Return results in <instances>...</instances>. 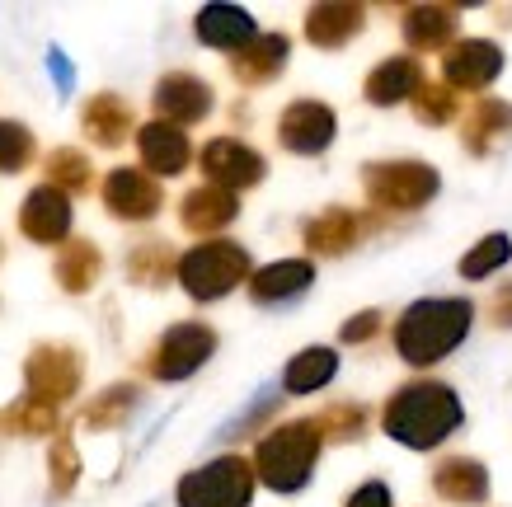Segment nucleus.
<instances>
[{
    "mask_svg": "<svg viewBox=\"0 0 512 507\" xmlns=\"http://www.w3.org/2000/svg\"><path fill=\"white\" fill-rule=\"evenodd\" d=\"M466 423L461 395L447 381H404L381 409V428L409 451H433Z\"/></svg>",
    "mask_w": 512,
    "mask_h": 507,
    "instance_id": "nucleus-1",
    "label": "nucleus"
},
{
    "mask_svg": "<svg viewBox=\"0 0 512 507\" xmlns=\"http://www.w3.org/2000/svg\"><path fill=\"white\" fill-rule=\"evenodd\" d=\"M376 329H381V310H357V315H348V320L339 324V338L343 343H372Z\"/></svg>",
    "mask_w": 512,
    "mask_h": 507,
    "instance_id": "nucleus-39",
    "label": "nucleus"
},
{
    "mask_svg": "<svg viewBox=\"0 0 512 507\" xmlns=\"http://www.w3.org/2000/svg\"><path fill=\"white\" fill-rule=\"evenodd\" d=\"M287 57H292V43L287 33H259L254 43H245L231 57V76L240 85H268L287 71Z\"/></svg>",
    "mask_w": 512,
    "mask_h": 507,
    "instance_id": "nucleus-23",
    "label": "nucleus"
},
{
    "mask_svg": "<svg viewBox=\"0 0 512 507\" xmlns=\"http://www.w3.org/2000/svg\"><path fill=\"white\" fill-rule=\"evenodd\" d=\"M409 108H414V118L423 127H442L456 118V94L442 80H423L419 90H414V99H409Z\"/></svg>",
    "mask_w": 512,
    "mask_h": 507,
    "instance_id": "nucleus-36",
    "label": "nucleus"
},
{
    "mask_svg": "<svg viewBox=\"0 0 512 507\" xmlns=\"http://www.w3.org/2000/svg\"><path fill=\"white\" fill-rule=\"evenodd\" d=\"M174 277H179V287H184L193 301H202V306H207V301H221V296H231L249 277V249L235 245V240H202V245H193L188 254H179Z\"/></svg>",
    "mask_w": 512,
    "mask_h": 507,
    "instance_id": "nucleus-4",
    "label": "nucleus"
},
{
    "mask_svg": "<svg viewBox=\"0 0 512 507\" xmlns=\"http://www.w3.org/2000/svg\"><path fill=\"white\" fill-rule=\"evenodd\" d=\"M47 71H52V85H57V94H71V90H76V66H71V57H66L62 47H47Z\"/></svg>",
    "mask_w": 512,
    "mask_h": 507,
    "instance_id": "nucleus-40",
    "label": "nucleus"
},
{
    "mask_svg": "<svg viewBox=\"0 0 512 507\" xmlns=\"http://www.w3.org/2000/svg\"><path fill=\"white\" fill-rule=\"evenodd\" d=\"M470 324H475V306L466 296H423L414 306H404L395 320V353L409 367H433L447 353H456L466 343Z\"/></svg>",
    "mask_w": 512,
    "mask_h": 507,
    "instance_id": "nucleus-2",
    "label": "nucleus"
},
{
    "mask_svg": "<svg viewBox=\"0 0 512 507\" xmlns=\"http://www.w3.org/2000/svg\"><path fill=\"white\" fill-rule=\"evenodd\" d=\"M57 287L71 296H85L99 282V273H104V254H99V245L94 240H71V245L57 254Z\"/></svg>",
    "mask_w": 512,
    "mask_h": 507,
    "instance_id": "nucleus-28",
    "label": "nucleus"
},
{
    "mask_svg": "<svg viewBox=\"0 0 512 507\" xmlns=\"http://www.w3.org/2000/svg\"><path fill=\"white\" fill-rule=\"evenodd\" d=\"M80 127H85V137L94 146H109L113 151V146H123L132 137V108L118 94H94L85 104V113H80Z\"/></svg>",
    "mask_w": 512,
    "mask_h": 507,
    "instance_id": "nucleus-26",
    "label": "nucleus"
},
{
    "mask_svg": "<svg viewBox=\"0 0 512 507\" xmlns=\"http://www.w3.org/2000/svg\"><path fill=\"white\" fill-rule=\"evenodd\" d=\"M339 137V118H334V108L320 104V99H292V104L282 108L278 118V141L282 151L292 155H325Z\"/></svg>",
    "mask_w": 512,
    "mask_h": 507,
    "instance_id": "nucleus-10",
    "label": "nucleus"
},
{
    "mask_svg": "<svg viewBox=\"0 0 512 507\" xmlns=\"http://www.w3.org/2000/svg\"><path fill=\"white\" fill-rule=\"evenodd\" d=\"M137 151H141V169H146L151 179H156V174L174 179V174H184L188 160H193L188 137L179 132V127L160 123V118H151L146 127H137Z\"/></svg>",
    "mask_w": 512,
    "mask_h": 507,
    "instance_id": "nucleus-16",
    "label": "nucleus"
},
{
    "mask_svg": "<svg viewBox=\"0 0 512 507\" xmlns=\"http://www.w3.org/2000/svg\"><path fill=\"white\" fill-rule=\"evenodd\" d=\"M33 155H38V146H33L29 127L0 118V174H19V169H29Z\"/></svg>",
    "mask_w": 512,
    "mask_h": 507,
    "instance_id": "nucleus-37",
    "label": "nucleus"
},
{
    "mask_svg": "<svg viewBox=\"0 0 512 507\" xmlns=\"http://www.w3.org/2000/svg\"><path fill=\"white\" fill-rule=\"evenodd\" d=\"M362 235H367V221L357 212H348V207H325L320 216H311V221L301 226V245L311 249V254L334 259V254H348Z\"/></svg>",
    "mask_w": 512,
    "mask_h": 507,
    "instance_id": "nucleus-19",
    "label": "nucleus"
},
{
    "mask_svg": "<svg viewBox=\"0 0 512 507\" xmlns=\"http://www.w3.org/2000/svg\"><path fill=\"white\" fill-rule=\"evenodd\" d=\"M367 423H372V414H367V404H357V400L329 404L325 414L315 418V428H320L325 442H357L367 432Z\"/></svg>",
    "mask_w": 512,
    "mask_h": 507,
    "instance_id": "nucleus-34",
    "label": "nucleus"
},
{
    "mask_svg": "<svg viewBox=\"0 0 512 507\" xmlns=\"http://www.w3.org/2000/svg\"><path fill=\"white\" fill-rule=\"evenodd\" d=\"M193 29H198V43L217 47V52H231V57L245 43H254V38H259L254 15H249V10H240V5H202L198 19H193Z\"/></svg>",
    "mask_w": 512,
    "mask_h": 507,
    "instance_id": "nucleus-22",
    "label": "nucleus"
},
{
    "mask_svg": "<svg viewBox=\"0 0 512 507\" xmlns=\"http://www.w3.org/2000/svg\"><path fill=\"white\" fill-rule=\"evenodd\" d=\"M19 231L29 235L33 245H62L71 235V198L57 188L38 184L19 207Z\"/></svg>",
    "mask_w": 512,
    "mask_h": 507,
    "instance_id": "nucleus-14",
    "label": "nucleus"
},
{
    "mask_svg": "<svg viewBox=\"0 0 512 507\" xmlns=\"http://www.w3.org/2000/svg\"><path fill=\"white\" fill-rule=\"evenodd\" d=\"M362 29H367V5H353V0H325L306 10V43L325 52L348 47Z\"/></svg>",
    "mask_w": 512,
    "mask_h": 507,
    "instance_id": "nucleus-15",
    "label": "nucleus"
},
{
    "mask_svg": "<svg viewBox=\"0 0 512 507\" xmlns=\"http://www.w3.org/2000/svg\"><path fill=\"white\" fill-rule=\"evenodd\" d=\"M254 489H259V479H254V465L245 456H217V461L198 465V470H188L179 479V507H249L254 503Z\"/></svg>",
    "mask_w": 512,
    "mask_h": 507,
    "instance_id": "nucleus-6",
    "label": "nucleus"
},
{
    "mask_svg": "<svg viewBox=\"0 0 512 507\" xmlns=\"http://www.w3.org/2000/svg\"><path fill=\"white\" fill-rule=\"evenodd\" d=\"M489 320H494L498 329H512V282L494 292V301H489Z\"/></svg>",
    "mask_w": 512,
    "mask_h": 507,
    "instance_id": "nucleus-42",
    "label": "nucleus"
},
{
    "mask_svg": "<svg viewBox=\"0 0 512 507\" xmlns=\"http://www.w3.org/2000/svg\"><path fill=\"white\" fill-rule=\"evenodd\" d=\"M0 428L15 432V437H47V432H57V409L24 395V400H15L0 414Z\"/></svg>",
    "mask_w": 512,
    "mask_h": 507,
    "instance_id": "nucleus-33",
    "label": "nucleus"
},
{
    "mask_svg": "<svg viewBox=\"0 0 512 507\" xmlns=\"http://www.w3.org/2000/svg\"><path fill=\"white\" fill-rule=\"evenodd\" d=\"M442 174L423 160H372L362 169V193L376 212H419L437 198Z\"/></svg>",
    "mask_w": 512,
    "mask_h": 507,
    "instance_id": "nucleus-5",
    "label": "nucleus"
},
{
    "mask_svg": "<svg viewBox=\"0 0 512 507\" xmlns=\"http://www.w3.org/2000/svg\"><path fill=\"white\" fill-rule=\"evenodd\" d=\"M278 385H264V390H259V395H254V404H249V409H240V414L235 418H226V423H221L217 428V442H240V437H254V432L264 428L268 418L278 414Z\"/></svg>",
    "mask_w": 512,
    "mask_h": 507,
    "instance_id": "nucleus-32",
    "label": "nucleus"
},
{
    "mask_svg": "<svg viewBox=\"0 0 512 507\" xmlns=\"http://www.w3.org/2000/svg\"><path fill=\"white\" fill-rule=\"evenodd\" d=\"M104 207H109V216H118V221H151V216L165 207V193H160V184L146 174V169H132V165H118L104 174Z\"/></svg>",
    "mask_w": 512,
    "mask_h": 507,
    "instance_id": "nucleus-13",
    "label": "nucleus"
},
{
    "mask_svg": "<svg viewBox=\"0 0 512 507\" xmlns=\"http://www.w3.org/2000/svg\"><path fill=\"white\" fill-rule=\"evenodd\" d=\"M43 174H47V188H57V193H90L94 184V169L90 160L76 151V146H57V151L43 160Z\"/></svg>",
    "mask_w": 512,
    "mask_h": 507,
    "instance_id": "nucleus-30",
    "label": "nucleus"
},
{
    "mask_svg": "<svg viewBox=\"0 0 512 507\" xmlns=\"http://www.w3.org/2000/svg\"><path fill=\"white\" fill-rule=\"evenodd\" d=\"M400 29H404V43H409V57L414 52H442V47H451L456 29H461V10L456 5H409Z\"/></svg>",
    "mask_w": 512,
    "mask_h": 507,
    "instance_id": "nucleus-21",
    "label": "nucleus"
},
{
    "mask_svg": "<svg viewBox=\"0 0 512 507\" xmlns=\"http://www.w3.org/2000/svg\"><path fill=\"white\" fill-rule=\"evenodd\" d=\"M235 216H240V198L226 193V188H212V184L193 188V193H184V202H179V221H184V231H193V235L226 231Z\"/></svg>",
    "mask_w": 512,
    "mask_h": 507,
    "instance_id": "nucleus-24",
    "label": "nucleus"
},
{
    "mask_svg": "<svg viewBox=\"0 0 512 507\" xmlns=\"http://www.w3.org/2000/svg\"><path fill=\"white\" fill-rule=\"evenodd\" d=\"M419 85H423V62L409 57V52H400V57H381V62L372 66L362 94H367L372 108H395V104H409Z\"/></svg>",
    "mask_w": 512,
    "mask_h": 507,
    "instance_id": "nucleus-17",
    "label": "nucleus"
},
{
    "mask_svg": "<svg viewBox=\"0 0 512 507\" xmlns=\"http://www.w3.org/2000/svg\"><path fill=\"white\" fill-rule=\"evenodd\" d=\"M174 245H165V240H146V245H137L132 254H127V277L137 282V287H165L174 277Z\"/></svg>",
    "mask_w": 512,
    "mask_h": 507,
    "instance_id": "nucleus-31",
    "label": "nucleus"
},
{
    "mask_svg": "<svg viewBox=\"0 0 512 507\" xmlns=\"http://www.w3.org/2000/svg\"><path fill=\"white\" fill-rule=\"evenodd\" d=\"M498 76H503V47L489 43V38H461V43H451L447 57H442V85H447L451 94L456 90L480 94V90H489Z\"/></svg>",
    "mask_w": 512,
    "mask_h": 507,
    "instance_id": "nucleus-11",
    "label": "nucleus"
},
{
    "mask_svg": "<svg viewBox=\"0 0 512 507\" xmlns=\"http://www.w3.org/2000/svg\"><path fill=\"white\" fill-rule=\"evenodd\" d=\"M339 376V353L334 348H301L282 371V390L287 395H315Z\"/></svg>",
    "mask_w": 512,
    "mask_h": 507,
    "instance_id": "nucleus-27",
    "label": "nucleus"
},
{
    "mask_svg": "<svg viewBox=\"0 0 512 507\" xmlns=\"http://www.w3.org/2000/svg\"><path fill=\"white\" fill-rule=\"evenodd\" d=\"M311 282H315L311 259H278L259 268V273H249V296H254V306H287V301L311 292Z\"/></svg>",
    "mask_w": 512,
    "mask_h": 507,
    "instance_id": "nucleus-18",
    "label": "nucleus"
},
{
    "mask_svg": "<svg viewBox=\"0 0 512 507\" xmlns=\"http://www.w3.org/2000/svg\"><path fill=\"white\" fill-rule=\"evenodd\" d=\"M151 104H156V118L170 127H193L202 123L207 113H212V104H217V94H212V85L198 76H188V71H170V76L156 80V94H151Z\"/></svg>",
    "mask_w": 512,
    "mask_h": 507,
    "instance_id": "nucleus-12",
    "label": "nucleus"
},
{
    "mask_svg": "<svg viewBox=\"0 0 512 507\" xmlns=\"http://www.w3.org/2000/svg\"><path fill=\"white\" fill-rule=\"evenodd\" d=\"M512 132V104L508 99H475L470 104V118L461 123V146L466 155H489L498 137Z\"/></svg>",
    "mask_w": 512,
    "mask_h": 507,
    "instance_id": "nucleus-25",
    "label": "nucleus"
},
{
    "mask_svg": "<svg viewBox=\"0 0 512 507\" xmlns=\"http://www.w3.org/2000/svg\"><path fill=\"white\" fill-rule=\"evenodd\" d=\"M47 470H52V498H66V493L76 489L80 456H76V442H71L66 432H57V442L47 451Z\"/></svg>",
    "mask_w": 512,
    "mask_h": 507,
    "instance_id": "nucleus-38",
    "label": "nucleus"
},
{
    "mask_svg": "<svg viewBox=\"0 0 512 507\" xmlns=\"http://www.w3.org/2000/svg\"><path fill=\"white\" fill-rule=\"evenodd\" d=\"M320 428H315V418H292V423H278V428H268L254 446V479L273 493H301L311 484V470L320 461Z\"/></svg>",
    "mask_w": 512,
    "mask_h": 507,
    "instance_id": "nucleus-3",
    "label": "nucleus"
},
{
    "mask_svg": "<svg viewBox=\"0 0 512 507\" xmlns=\"http://www.w3.org/2000/svg\"><path fill=\"white\" fill-rule=\"evenodd\" d=\"M343 507H395V503H390V489L381 484V479H367L362 489L348 493V503Z\"/></svg>",
    "mask_w": 512,
    "mask_h": 507,
    "instance_id": "nucleus-41",
    "label": "nucleus"
},
{
    "mask_svg": "<svg viewBox=\"0 0 512 507\" xmlns=\"http://www.w3.org/2000/svg\"><path fill=\"white\" fill-rule=\"evenodd\" d=\"M80 376H85V357L71 343H38L24 362V385L29 400H43L52 409H62L66 400H76Z\"/></svg>",
    "mask_w": 512,
    "mask_h": 507,
    "instance_id": "nucleus-8",
    "label": "nucleus"
},
{
    "mask_svg": "<svg viewBox=\"0 0 512 507\" xmlns=\"http://www.w3.org/2000/svg\"><path fill=\"white\" fill-rule=\"evenodd\" d=\"M137 404H141V385L132 381H118L109 385V390H99L90 404H85V414H80V423L94 432H109V428H123L127 418L137 414Z\"/></svg>",
    "mask_w": 512,
    "mask_h": 507,
    "instance_id": "nucleus-29",
    "label": "nucleus"
},
{
    "mask_svg": "<svg viewBox=\"0 0 512 507\" xmlns=\"http://www.w3.org/2000/svg\"><path fill=\"white\" fill-rule=\"evenodd\" d=\"M433 493L442 503L480 507L484 498H489V470H484V461H475V456H447V461H437V470H433Z\"/></svg>",
    "mask_w": 512,
    "mask_h": 507,
    "instance_id": "nucleus-20",
    "label": "nucleus"
},
{
    "mask_svg": "<svg viewBox=\"0 0 512 507\" xmlns=\"http://www.w3.org/2000/svg\"><path fill=\"white\" fill-rule=\"evenodd\" d=\"M508 259H512V235L494 231V235H484L480 245L470 249V254L456 263V268H461V277H466V282H484V277H494Z\"/></svg>",
    "mask_w": 512,
    "mask_h": 507,
    "instance_id": "nucleus-35",
    "label": "nucleus"
},
{
    "mask_svg": "<svg viewBox=\"0 0 512 507\" xmlns=\"http://www.w3.org/2000/svg\"><path fill=\"white\" fill-rule=\"evenodd\" d=\"M198 165H202V174H207V184L226 188V193H245V188L264 184V174H268L264 155L254 151V146H245V141H235V137H212L202 146Z\"/></svg>",
    "mask_w": 512,
    "mask_h": 507,
    "instance_id": "nucleus-9",
    "label": "nucleus"
},
{
    "mask_svg": "<svg viewBox=\"0 0 512 507\" xmlns=\"http://www.w3.org/2000/svg\"><path fill=\"white\" fill-rule=\"evenodd\" d=\"M217 353V329L202 320H179L170 324L160 343L146 353V376H156V381H188L193 371H202Z\"/></svg>",
    "mask_w": 512,
    "mask_h": 507,
    "instance_id": "nucleus-7",
    "label": "nucleus"
}]
</instances>
